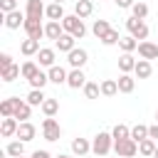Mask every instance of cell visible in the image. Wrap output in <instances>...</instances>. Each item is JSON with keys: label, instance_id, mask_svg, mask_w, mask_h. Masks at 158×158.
Segmentation results:
<instances>
[{"label": "cell", "instance_id": "1", "mask_svg": "<svg viewBox=\"0 0 158 158\" xmlns=\"http://www.w3.org/2000/svg\"><path fill=\"white\" fill-rule=\"evenodd\" d=\"M111 148H114V136L106 133V131H99V133L94 136V141H91V151H94L96 156L106 158V156L111 153Z\"/></svg>", "mask_w": 158, "mask_h": 158}, {"label": "cell", "instance_id": "2", "mask_svg": "<svg viewBox=\"0 0 158 158\" xmlns=\"http://www.w3.org/2000/svg\"><path fill=\"white\" fill-rule=\"evenodd\" d=\"M62 27H64L67 35H74L77 40H81V37L86 35V27H84L81 17H77V15H67V17L62 20Z\"/></svg>", "mask_w": 158, "mask_h": 158}, {"label": "cell", "instance_id": "3", "mask_svg": "<svg viewBox=\"0 0 158 158\" xmlns=\"http://www.w3.org/2000/svg\"><path fill=\"white\" fill-rule=\"evenodd\" d=\"M114 151L118 158H133L138 153V143L133 138H121V141H114Z\"/></svg>", "mask_w": 158, "mask_h": 158}, {"label": "cell", "instance_id": "4", "mask_svg": "<svg viewBox=\"0 0 158 158\" xmlns=\"http://www.w3.org/2000/svg\"><path fill=\"white\" fill-rule=\"evenodd\" d=\"M126 30L131 32V37H136V40H141V42H146V37H148V25H146L143 20L128 17V20H126Z\"/></svg>", "mask_w": 158, "mask_h": 158}, {"label": "cell", "instance_id": "5", "mask_svg": "<svg viewBox=\"0 0 158 158\" xmlns=\"http://www.w3.org/2000/svg\"><path fill=\"white\" fill-rule=\"evenodd\" d=\"M42 136H44V141H59L62 128H59V123H57L54 116H47L42 121Z\"/></svg>", "mask_w": 158, "mask_h": 158}, {"label": "cell", "instance_id": "6", "mask_svg": "<svg viewBox=\"0 0 158 158\" xmlns=\"http://www.w3.org/2000/svg\"><path fill=\"white\" fill-rule=\"evenodd\" d=\"M67 62H69V67H72V69H81V67L89 62V54H86V49L74 47V49L67 54Z\"/></svg>", "mask_w": 158, "mask_h": 158}, {"label": "cell", "instance_id": "7", "mask_svg": "<svg viewBox=\"0 0 158 158\" xmlns=\"http://www.w3.org/2000/svg\"><path fill=\"white\" fill-rule=\"evenodd\" d=\"M44 12H47V7H44L42 0H27V5H25V15H27L30 20H42Z\"/></svg>", "mask_w": 158, "mask_h": 158}, {"label": "cell", "instance_id": "8", "mask_svg": "<svg viewBox=\"0 0 158 158\" xmlns=\"http://www.w3.org/2000/svg\"><path fill=\"white\" fill-rule=\"evenodd\" d=\"M5 20V27L7 30H20V27H25V20H27V15L25 12H20V10H15V12H7V15H2Z\"/></svg>", "mask_w": 158, "mask_h": 158}, {"label": "cell", "instance_id": "9", "mask_svg": "<svg viewBox=\"0 0 158 158\" xmlns=\"http://www.w3.org/2000/svg\"><path fill=\"white\" fill-rule=\"evenodd\" d=\"M25 32H27V37L30 40H40V37H44V25L40 22V20H25V27H22Z\"/></svg>", "mask_w": 158, "mask_h": 158}, {"label": "cell", "instance_id": "10", "mask_svg": "<svg viewBox=\"0 0 158 158\" xmlns=\"http://www.w3.org/2000/svg\"><path fill=\"white\" fill-rule=\"evenodd\" d=\"M67 86L69 89H84L86 86V74L81 69H72L69 77H67Z\"/></svg>", "mask_w": 158, "mask_h": 158}, {"label": "cell", "instance_id": "11", "mask_svg": "<svg viewBox=\"0 0 158 158\" xmlns=\"http://www.w3.org/2000/svg\"><path fill=\"white\" fill-rule=\"evenodd\" d=\"M17 128H20V121H17L15 116H10V118H2V123H0V136H2V138L17 136Z\"/></svg>", "mask_w": 158, "mask_h": 158}, {"label": "cell", "instance_id": "12", "mask_svg": "<svg viewBox=\"0 0 158 158\" xmlns=\"http://www.w3.org/2000/svg\"><path fill=\"white\" fill-rule=\"evenodd\" d=\"M138 54H141V59H148L151 62V59L158 57V44L156 42H148V40L146 42H138Z\"/></svg>", "mask_w": 158, "mask_h": 158}, {"label": "cell", "instance_id": "13", "mask_svg": "<svg viewBox=\"0 0 158 158\" xmlns=\"http://www.w3.org/2000/svg\"><path fill=\"white\" fill-rule=\"evenodd\" d=\"M47 74H49V81H52V84H67V77H69V72H67L64 67H59V64L49 67Z\"/></svg>", "mask_w": 158, "mask_h": 158}, {"label": "cell", "instance_id": "14", "mask_svg": "<svg viewBox=\"0 0 158 158\" xmlns=\"http://www.w3.org/2000/svg\"><path fill=\"white\" fill-rule=\"evenodd\" d=\"M62 35H64V27H62V22H52V20H49V22L44 25V37H47V40H54V42H57Z\"/></svg>", "mask_w": 158, "mask_h": 158}, {"label": "cell", "instance_id": "15", "mask_svg": "<svg viewBox=\"0 0 158 158\" xmlns=\"http://www.w3.org/2000/svg\"><path fill=\"white\" fill-rule=\"evenodd\" d=\"M37 59H40V67H54V59H57V54H54V49H49V47H42L40 52H37Z\"/></svg>", "mask_w": 158, "mask_h": 158}, {"label": "cell", "instance_id": "16", "mask_svg": "<svg viewBox=\"0 0 158 158\" xmlns=\"http://www.w3.org/2000/svg\"><path fill=\"white\" fill-rule=\"evenodd\" d=\"M30 114H32V106H30V104H27L25 99H20V96H17V106H15V118H17L20 123H22V121H27V118H30Z\"/></svg>", "mask_w": 158, "mask_h": 158}, {"label": "cell", "instance_id": "17", "mask_svg": "<svg viewBox=\"0 0 158 158\" xmlns=\"http://www.w3.org/2000/svg\"><path fill=\"white\" fill-rule=\"evenodd\" d=\"M35 136H37V128H35L30 121H22V123H20V128H17V138L27 143V141H32Z\"/></svg>", "mask_w": 158, "mask_h": 158}, {"label": "cell", "instance_id": "18", "mask_svg": "<svg viewBox=\"0 0 158 158\" xmlns=\"http://www.w3.org/2000/svg\"><path fill=\"white\" fill-rule=\"evenodd\" d=\"M91 12H94V2H91V0H77V2H74V15H77V17L84 20V17H89Z\"/></svg>", "mask_w": 158, "mask_h": 158}, {"label": "cell", "instance_id": "19", "mask_svg": "<svg viewBox=\"0 0 158 158\" xmlns=\"http://www.w3.org/2000/svg\"><path fill=\"white\" fill-rule=\"evenodd\" d=\"M44 15H47V17L52 20V22H62V20L67 17V15H64V7H62L59 2H49V5H47V12H44Z\"/></svg>", "mask_w": 158, "mask_h": 158}, {"label": "cell", "instance_id": "20", "mask_svg": "<svg viewBox=\"0 0 158 158\" xmlns=\"http://www.w3.org/2000/svg\"><path fill=\"white\" fill-rule=\"evenodd\" d=\"M91 32H94V37H96V40H104V37L111 32V25H109V20H94V25H91Z\"/></svg>", "mask_w": 158, "mask_h": 158}, {"label": "cell", "instance_id": "21", "mask_svg": "<svg viewBox=\"0 0 158 158\" xmlns=\"http://www.w3.org/2000/svg\"><path fill=\"white\" fill-rule=\"evenodd\" d=\"M133 74H136V79H148V77L153 74V67H151V62H148V59H138V62H136V69H133Z\"/></svg>", "mask_w": 158, "mask_h": 158}, {"label": "cell", "instance_id": "22", "mask_svg": "<svg viewBox=\"0 0 158 158\" xmlns=\"http://www.w3.org/2000/svg\"><path fill=\"white\" fill-rule=\"evenodd\" d=\"M15 106H17V96L2 99V101H0V116H2V118H10V116H15Z\"/></svg>", "mask_w": 158, "mask_h": 158}, {"label": "cell", "instance_id": "23", "mask_svg": "<svg viewBox=\"0 0 158 158\" xmlns=\"http://www.w3.org/2000/svg\"><path fill=\"white\" fill-rule=\"evenodd\" d=\"M74 42H77V37H74V35H67V32H64V35H62V37H59V40H57L54 44H57V49H59V52H67V54H69V52L74 49Z\"/></svg>", "mask_w": 158, "mask_h": 158}, {"label": "cell", "instance_id": "24", "mask_svg": "<svg viewBox=\"0 0 158 158\" xmlns=\"http://www.w3.org/2000/svg\"><path fill=\"white\" fill-rule=\"evenodd\" d=\"M42 47H40V40H22V44H20V52L25 54V57H32V54H37Z\"/></svg>", "mask_w": 158, "mask_h": 158}, {"label": "cell", "instance_id": "25", "mask_svg": "<svg viewBox=\"0 0 158 158\" xmlns=\"http://www.w3.org/2000/svg\"><path fill=\"white\" fill-rule=\"evenodd\" d=\"M20 77H22V67H17V64H12V67H7V69H2V72H0V79H2L5 84H10V81L20 79Z\"/></svg>", "mask_w": 158, "mask_h": 158}, {"label": "cell", "instance_id": "26", "mask_svg": "<svg viewBox=\"0 0 158 158\" xmlns=\"http://www.w3.org/2000/svg\"><path fill=\"white\" fill-rule=\"evenodd\" d=\"M116 81H118V91H121V94H131V91L136 89V79H133L131 74H121Z\"/></svg>", "mask_w": 158, "mask_h": 158}, {"label": "cell", "instance_id": "27", "mask_svg": "<svg viewBox=\"0 0 158 158\" xmlns=\"http://www.w3.org/2000/svg\"><path fill=\"white\" fill-rule=\"evenodd\" d=\"M5 153L10 156V158H20V156H25V141H10L7 146H5Z\"/></svg>", "mask_w": 158, "mask_h": 158}, {"label": "cell", "instance_id": "28", "mask_svg": "<svg viewBox=\"0 0 158 158\" xmlns=\"http://www.w3.org/2000/svg\"><path fill=\"white\" fill-rule=\"evenodd\" d=\"M89 151H91V143L86 138H74L72 141V153L74 156H86Z\"/></svg>", "mask_w": 158, "mask_h": 158}, {"label": "cell", "instance_id": "29", "mask_svg": "<svg viewBox=\"0 0 158 158\" xmlns=\"http://www.w3.org/2000/svg\"><path fill=\"white\" fill-rule=\"evenodd\" d=\"M118 69H121L123 74H128V72H133V69H136V59H133L131 54H126V52H123V54L118 57Z\"/></svg>", "mask_w": 158, "mask_h": 158}, {"label": "cell", "instance_id": "30", "mask_svg": "<svg viewBox=\"0 0 158 158\" xmlns=\"http://www.w3.org/2000/svg\"><path fill=\"white\" fill-rule=\"evenodd\" d=\"M118 94V81L116 79H104L101 81V96H116Z\"/></svg>", "mask_w": 158, "mask_h": 158}, {"label": "cell", "instance_id": "31", "mask_svg": "<svg viewBox=\"0 0 158 158\" xmlns=\"http://www.w3.org/2000/svg\"><path fill=\"white\" fill-rule=\"evenodd\" d=\"M44 99H47V96H44V91H42V89H32V91L25 96V101H27L30 106H42V104H44Z\"/></svg>", "mask_w": 158, "mask_h": 158}, {"label": "cell", "instance_id": "32", "mask_svg": "<svg viewBox=\"0 0 158 158\" xmlns=\"http://www.w3.org/2000/svg\"><path fill=\"white\" fill-rule=\"evenodd\" d=\"M47 81H49V74L40 69V72L30 79V86H32V89H44V86H47Z\"/></svg>", "mask_w": 158, "mask_h": 158}, {"label": "cell", "instance_id": "33", "mask_svg": "<svg viewBox=\"0 0 158 158\" xmlns=\"http://www.w3.org/2000/svg\"><path fill=\"white\" fill-rule=\"evenodd\" d=\"M57 111H59V101L52 99V96H47L44 104H42V114H44V116H54Z\"/></svg>", "mask_w": 158, "mask_h": 158}, {"label": "cell", "instance_id": "34", "mask_svg": "<svg viewBox=\"0 0 158 158\" xmlns=\"http://www.w3.org/2000/svg\"><path fill=\"white\" fill-rule=\"evenodd\" d=\"M111 136H114V141H121V138H131V128H128L126 123H116V126L111 128Z\"/></svg>", "mask_w": 158, "mask_h": 158}, {"label": "cell", "instance_id": "35", "mask_svg": "<svg viewBox=\"0 0 158 158\" xmlns=\"http://www.w3.org/2000/svg\"><path fill=\"white\" fill-rule=\"evenodd\" d=\"M131 138H133L136 143L146 141V138H148V126H143V123H136V126L131 128Z\"/></svg>", "mask_w": 158, "mask_h": 158}, {"label": "cell", "instance_id": "36", "mask_svg": "<svg viewBox=\"0 0 158 158\" xmlns=\"http://www.w3.org/2000/svg\"><path fill=\"white\" fill-rule=\"evenodd\" d=\"M118 47H121V49H123L126 54H131L133 49H138V40H136V37H131V35H128V37H121Z\"/></svg>", "mask_w": 158, "mask_h": 158}, {"label": "cell", "instance_id": "37", "mask_svg": "<svg viewBox=\"0 0 158 158\" xmlns=\"http://www.w3.org/2000/svg\"><path fill=\"white\" fill-rule=\"evenodd\" d=\"M156 146H158V143H156L153 138H146V141L138 143V153H141V156H153V153H156Z\"/></svg>", "mask_w": 158, "mask_h": 158}, {"label": "cell", "instance_id": "38", "mask_svg": "<svg viewBox=\"0 0 158 158\" xmlns=\"http://www.w3.org/2000/svg\"><path fill=\"white\" fill-rule=\"evenodd\" d=\"M37 72H40V64H35V62H25V64H22V79L30 81Z\"/></svg>", "mask_w": 158, "mask_h": 158}, {"label": "cell", "instance_id": "39", "mask_svg": "<svg viewBox=\"0 0 158 158\" xmlns=\"http://www.w3.org/2000/svg\"><path fill=\"white\" fill-rule=\"evenodd\" d=\"M99 94H101V86H99L96 81H86V86H84V96H86V99H99Z\"/></svg>", "mask_w": 158, "mask_h": 158}, {"label": "cell", "instance_id": "40", "mask_svg": "<svg viewBox=\"0 0 158 158\" xmlns=\"http://www.w3.org/2000/svg\"><path fill=\"white\" fill-rule=\"evenodd\" d=\"M131 12H133L136 20H146V17H148V5H146V2H136V5L131 7Z\"/></svg>", "mask_w": 158, "mask_h": 158}, {"label": "cell", "instance_id": "41", "mask_svg": "<svg viewBox=\"0 0 158 158\" xmlns=\"http://www.w3.org/2000/svg\"><path fill=\"white\" fill-rule=\"evenodd\" d=\"M121 42V35H118V30H111L104 40H101V44H106V47H111V44H118Z\"/></svg>", "mask_w": 158, "mask_h": 158}, {"label": "cell", "instance_id": "42", "mask_svg": "<svg viewBox=\"0 0 158 158\" xmlns=\"http://www.w3.org/2000/svg\"><path fill=\"white\" fill-rule=\"evenodd\" d=\"M0 10H2V15L15 12L17 10V0H0Z\"/></svg>", "mask_w": 158, "mask_h": 158}, {"label": "cell", "instance_id": "43", "mask_svg": "<svg viewBox=\"0 0 158 158\" xmlns=\"http://www.w3.org/2000/svg\"><path fill=\"white\" fill-rule=\"evenodd\" d=\"M12 64H15V62H12V57H10L7 52H2V54H0V72H2V69H7V67H12Z\"/></svg>", "mask_w": 158, "mask_h": 158}, {"label": "cell", "instance_id": "44", "mask_svg": "<svg viewBox=\"0 0 158 158\" xmlns=\"http://www.w3.org/2000/svg\"><path fill=\"white\" fill-rule=\"evenodd\" d=\"M148 138H153V141H158V121H156L153 126H148Z\"/></svg>", "mask_w": 158, "mask_h": 158}, {"label": "cell", "instance_id": "45", "mask_svg": "<svg viewBox=\"0 0 158 158\" xmlns=\"http://www.w3.org/2000/svg\"><path fill=\"white\" fill-rule=\"evenodd\" d=\"M114 2H116L118 7H133V5H136V0H114Z\"/></svg>", "mask_w": 158, "mask_h": 158}, {"label": "cell", "instance_id": "46", "mask_svg": "<svg viewBox=\"0 0 158 158\" xmlns=\"http://www.w3.org/2000/svg\"><path fill=\"white\" fill-rule=\"evenodd\" d=\"M32 158H52V156H49L47 151H35V153H32Z\"/></svg>", "mask_w": 158, "mask_h": 158}, {"label": "cell", "instance_id": "47", "mask_svg": "<svg viewBox=\"0 0 158 158\" xmlns=\"http://www.w3.org/2000/svg\"><path fill=\"white\" fill-rule=\"evenodd\" d=\"M54 158H72V156H64V153H59V156H54Z\"/></svg>", "mask_w": 158, "mask_h": 158}, {"label": "cell", "instance_id": "48", "mask_svg": "<svg viewBox=\"0 0 158 158\" xmlns=\"http://www.w3.org/2000/svg\"><path fill=\"white\" fill-rule=\"evenodd\" d=\"M52 2H59V5H64V0H52Z\"/></svg>", "mask_w": 158, "mask_h": 158}, {"label": "cell", "instance_id": "49", "mask_svg": "<svg viewBox=\"0 0 158 158\" xmlns=\"http://www.w3.org/2000/svg\"><path fill=\"white\" fill-rule=\"evenodd\" d=\"M153 158H158V146H156V153H153Z\"/></svg>", "mask_w": 158, "mask_h": 158}, {"label": "cell", "instance_id": "50", "mask_svg": "<svg viewBox=\"0 0 158 158\" xmlns=\"http://www.w3.org/2000/svg\"><path fill=\"white\" fill-rule=\"evenodd\" d=\"M156 118H158V111H156Z\"/></svg>", "mask_w": 158, "mask_h": 158}, {"label": "cell", "instance_id": "51", "mask_svg": "<svg viewBox=\"0 0 158 158\" xmlns=\"http://www.w3.org/2000/svg\"><path fill=\"white\" fill-rule=\"evenodd\" d=\"M20 158H25V156H20Z\"/></svg>", "mask_w": 158, "mask_h": 158}, {"label": "cell", "instance_id": "52", "mask_svg": "<svg viewBox=\"0 0 158 158\" xmlns=\"http://www.w3.org/2000/svg\"><path fill=\"white\" fill-rule=\"evenodd\" d=\"M116 158H118V156H116Z\"/></svg>", "mask_w": 158, "mask_h": 158}]
</instances>
